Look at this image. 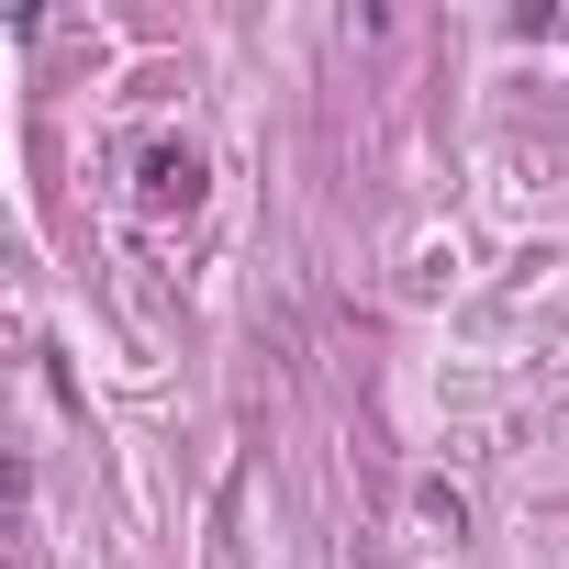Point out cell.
Returning <instances> with one entry per match:
<instances>
[{"mask_svg":"<svg viewBox=\"0 0 569 569\" xmlns=\"http://www.w3.org/2000/svg\"><path fill=\"white\" fill-rule=\"evenodd\" d=\"M146 201L157 212H190L201 201V146H146Z\"/></svg>","mask_w":569,"mask_h":569,"instance_id":"obj_1","label":"cell"}]
</instances>
